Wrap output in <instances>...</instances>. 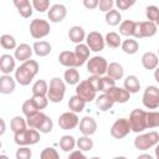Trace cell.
Masks as SVG:
<instances>
[{"mask_svg": "<svg viewBox=\"0 0 159 159\" xmlns=\"http://www.w3.org/2000/svg\"><path fill=\"white\" fill-rule=\"evenodd\" d=\"M12 2H14V5L16 6V9H20V7L25 6L26 4H29L30 0H12Z\"/></svg>", "mask_w": 159, "mask_h": 159, "instance_id": "9f6ffc18", "label": "cell"}, {"mask_svg": "<svg viewBox=\"0 0 159 159\" xmlns=\"http://www.w3.org/2000/svg\"><path fill=\"white\" fill-rule=\"evenodd\" d=\"M31 157L32 153L27 145H20V148L16 150V159H30Z\"/></svg>", "mask_w": 159, "mask_h": 159, "instance_id": "c3c4849f", "label": "cell"}, {"mask_svg": "<svg viewBox=\"0 0 159 159\" xmlns=\"http://www.w3.org/2000/svg\"><path fill=\"white\" fill-rule=\"evenodd\" d=\"M15 57L11 55L4 53L0 56V71L4 75H10L15 70Z\"/></svg>", "mask_w": 159, "mask_h": 159, "instance_id": "ac0fdd59", "label": "cell"}, {"mask_svg": "<svg viewBox=\"0 0 159 159\" xmlns=\"http://www.w3.org/2000/svg\"><path fill=\"white\" fill-rule=\"evenodd\" d=\"M52 128H53V122H52V119L48 117V116H46L45 117V119H43V122L41 123V125L39 127V132L40 133H50L51 130H52Z\"/></svg>", "mask_w": 159, "mask_h": 159, "instance_id": "7dc6e473", "label": "cell"}, {"mask_svg": "<svg viewBox=\"0 0 159 159\" xmlns=\"http://www.w3.org/2000/svg\"><path fill=\"white\" fill-rule=\"evenodd\" d=\"M134 25H135V21L133 20H124L120 22L119 25V34L123 35V36H133V32H134Z\"/></svg>", "mask_w": 159, "mask_h": 159, "instance_id": "836d02e7", "label": "cell"}, {"mask_svg": "<svg viewBox=\"0 0 159 159\" xmlns=\"http://www.w3.org/2000/svg\"><path fill=\"white\" fill-rule=\"evenodd\" d=\"M158 56H159V48H158Z\"/></svg>", "mask_w": 159, "mask_h": 159, "instance_id": "be15d7a7", "label": "cell"}, {"mask_svg": "<svg viewBox=\"0 0 159 159\" xmlns=\"http://www.w3.org/2000/svg\"><path fill=\"white\" fill-rule=\"evenodd\" d=\"M89 47L87 46V43H77L76 48H75V55L77 57V66H82L86 61H88L89 58Z\"/></svg>", "mask_w": 159, "mask_h": 159, "instance_id": "d6986e66", "label": "cell"}, {"mask_svg": "<svg viewBox=\"0 0 159 159\" xmlns=\"http://www.w3.org/2000/svg\"><path fill=\"white\" fill-rule=\"evenodd\" d=\"M155 24H157V26H159V16H158V19H157V21H155Z\"/></svg>", "mask_w": 159, "mask_h": 159, "instance_id": "6125c7cd", "label": "cell"}, {"mask_svg": "<svg viewBox=\"0 0 159 159\" xmlns=\"http://www.w3.org/2000/svg\"><path fill=\"white\" fill-rule=\"evenodd\" d=\"M76 94H78L86 102H92L93 99H96L97 91L92 87L88 80H84V81L78 82V84H76Z\"/></svg>", "mask_w": 159, "mask_h": 159, "instance_id": "8fae6325", "label": "cell"}, {"mask_svg": "<svg viewBox=\"0 0 159 159\" xmlns=\"http://www.w3.org/2000/svg\"><path fill=\"white\" fill-rule=\"evenodd\" d=\"M142 101L148 109H157L159 107V88L157 86H148L144 89Z\"/></svg>", "mask_w": 159, "mask_h": 159, "instance_id": "9c48e42d", "label": "cell"}, {"mask_svg": "<svg viewBox=\"0 0 159 159\" xmlns=\"http://www.w3.org/2000/svg\"><path fill=\"white\" fill-rule=\"evenodd\" d=\"M104 93H107L114 101V103H125L130 97V93L124 87L122 88V87H117V86L108 88Z\"/></svg>", "mask_w": 159, "mask_h": 159, "instance_id": "5bb4252c", "label": "cell"}, {"mask_svg": "<svg viewBox=\"0 0 159 159\" xmlns=\"http://www.w3.org/2000/svg\"><path fill=\"white\" fill-rule=\"evenodd\" d=\"M107 68H108V62L102 56H93L87 61V71L92 75L102 76L107 73Z\"/></svg>", "mask_w": 159, "mask_h": 159, "instance_id": "ba28073f", "label": "cell"}, {"mask_svg": "<svg viewBox=\"0 0 159 159\" xmlns=\"http://www.w3.org/2000/svg\"><path fill=\"white\" fill-rule=\"evenodd\" d=\"M32 101L35 102V104L37 106V108L41 111V109H45L48 104V97L46 96H42V94H32Z\"/></svg>", "mask_w": 159, "mask_h": 159, "instance_id": "7bdbcfd3", "label": "cell"}, {"mask_svg": "<svg viewBox=\"0 0 159 159\" xmlns=\"http://www.w3.org/2000/svg\"><path fill=\"white\" fill-rule=\"evenodd\" d=\"M107 76L112 77L116 81L123 78V76H124L123 66L120 63H118V62H111L108 65V68H107Z\"/></svg>", "mask_w": 159, "mask_h": 159, "instance_id": "4316f807", "label": "cell"}, {"mask_svg": "<svg viewBox=\"0 0 159 159\" xmlns=\"http://www.w3.org/2000/svg\"><path fill=\"white\" fill-rule=\"evenodd\" d=\"M34 6H32V4H26L25 6H22V7H20V9H17V11H19V14L22 16V17H25V19H27V17H30L31 15H32V12H34Z\"/></svg>", "mask_w": 159, "mask_h": 159, "instance_id": "681fc988", "label": "cell"}, {"mask_svg": "<svg viewBox=\"0 0 159 159\" xmlns=\"http://www.w3.org/2000/svg\"><path fill=\"white\" fill-rule=\"evenodd\" d=\"M159 127V112L152 111L147 112V128H157Z\"/></svg>", "mask_w": 159, "mask_h": 159, "instance_id": "60d3db41", "label": "cell"}, {"mask_svg": "<svg viewBox=\"0 0 159 159\" xmlns=\"http://www.w3.org/2000/svg\"><path fill=\"white\" fill-rule=\"evenodd\" d=\"M106 22L111 26H117L122 22V15L118 10H109L106 12Z\"/></svg>", "mask_w": 159, "mask_h": 159, "instance_id": "d6a6232c", "label": "cell"}, {"mask_svg": "<svg viewBox=\"0 0 159 159\" xmlns=\"http://www.w3.org/2000/svg\"><path fill=\"white\" fill-rule=\"evenodd\" d=\"M48 92V86L45 80H37L32 84V94H42L46 96Z\"/></svg>", "mask_w": 159, "mask_h": 159, "instance_id": "f35d334b", "label": "cell"}, {"mask_svg": "<svg viewBox=\"0 0 159 159\" xmlns=\"http://www.w3.org/2000/svg\"><path fill=\"white\" fill-rule=\"evenodd\" d=\"M154 78H155V81L159 83V66L154 70Z\"/></svg>", "mask_w": 159, "mask_h": 159, "instance_id": "6f0895ef", "label": "cell"}, {"mask_svg": "<svg viewBox=\"0 0 159 159\" xmlns=\"http://www.w3.org/2000/svg\"><path fill=\"white\" fill-rule=\"evenodd\" d=\"M58 62L65 67H78L75 51H62L58 55Z\"/></svg>", "mask_w": 159, "mask_h": 159, "instance_id": "7402d4cb", "label": "cell"}, {"mask_svg": "<svg viewBox=\"0 0 159 159\" xmlns=\"http://www.w3.org/2000/svg\"><path fill=\"white\" fill-rule=\"evenodd\" d=\"M65 93H66L65 82L58 77H53L50 81V87H48V92H47V97H48L50 102H52V103L62 102Z\"/></svg>", "mask_w": 159, "mask_h": 159, "instance_id": "7a4b0ae2", "label": "cell"}, {"mask_svg": "<svg viewBox=\"0 0 159 159\" xmlns=\"http://www.w3.org/2000/svg\"><path fill=\"white\" fill-rule=\"evenodd\" d=\"M114 104V101L107 94V93H102L99 94L98 97H96V106L99 111L102 112H106V111H109Z\"/></svg>", "mask_w": 159, "mask_h": 159, "instance_id": "603a6c76", "label": "cell"}, {"mask_svg": "<svg viewBox=\"0 0 159 159\" xmlns=\"http://www.w3.org/2000/svg\"><path fill=\"white\" fill-rule=\"evenodd\" d=\"M40 158L41 159H58L60 155H58V152L55 149V148H45L41 154H40Z\"/></svg>", "mask_w": 159, "mask_h": 159, "instance_id": "ee69618b", "label": "cell"}, {"mask_svg": "<svg viewBox=\"0 0 159 159\" xmlns=\"http://www.w3.org/2000/svg\"><path fill=\"white\" fill-rule=\"evenodd\" d=\"M76 147V139L72 137V135H62L61 139H60V148L68 153V152H72Z\"/></svg>", "mask_w": 159, "mask_h": 159, "instance_id": "1f68e13d", "label": "cell"}, {"mask_svg": "<svg viewBox=\"0 0 159 159\" xmlns=\"http://www.w3.org/2000/svg\"><path fill=\"white\" fill-rule=\"evenodd\" d=\"M120 47L127 55H134L139 50V43L137 42V40H133V39L129 37V39H127L122 42Z\"/></svg>", "mask_w": 159, "mask_h": 159, "instance_id": "4dcf8cb0", "label": "cell"}, {"mask_svg": "<svg viewBox=\"0 0 159 159\" xmlns=\"http://www.w3.org/2000/svg\"><path fill=\"white\" fill-rule=\"evenodd\" d=\"M70 159H73V158H81V159H86V155L83 154V152L81 149L78 150H72L70 152V155H68Z\"/></svg>", "mask_w": 159, "mask_h": 159, "instance_id": "11a10c76", "label": "cell"}, {"mask_svg": "<svg viewBox=\"0 0 159 159\" xmlns=\"http://www.w3.org/2000/svg\"><path fill=\"white\" fill-rule=\"evenodd\" d=\"M142 158H147V159H152V155H149V154H140V155L138 157V159H142Z\"/></svg>", "mask_w": 159, "mask_h": 159, "instance_id": "91938a15", "label": "cell"}, {"mask_svg": "<svg viewBox=\"0 0 159 159\" xmlns=\"http://www.w3.org/2000/svg\"><path fill=\"white\" fill-rule=\"evenodd\" d=\"M155 157L159 159V143L155 145Z\"/></svg>", "mask_w": 159, "mask_h": 159, "instance_id": "94428289", "label": "cell"}, {"mask_svg": "<svg viewBox=\"0 0 159 159\" xmlns=\"http://www.w3.org/2000/svg\"><path fill=\"white\" fill-rule=\"evenodd\" d=\"M32 6L39 12H45L50 9V0H32Z\"/></svg>", "mask_w": 159, "mask_h": 159, "instance_id": "bcb514c9", "label": "cell"}, {"mask_svg": "<svg viewBox=\"0 0 159 159\" xmlns=\"http://www.w3.org/2000/svg\"><path fill=\"white\" fill-rule=\"evenodd\" d=\"M80 124V118L77 116V113L70 111V112H65L58 117V125L61 129L63 130H70L76 128Z\"/></svg>", "mask_w": 159, "mask_h": 159, "instance_id": "4fadbf2b", "label": "cell"}, {"mask_svg": "<svg viewBox=\"0 0 159 159\" xmlns=\"http://www.w3.org/2000/svg\"><path fill=\"white\" fill-rule=\"evenodd\" d=\"M0 45L2 48L5 50H15L17 46H16V40L14 36L9 35V34H4L1 35L0 37Z\"/></svg>", "mask_w": 159, "mask_h": 159, "instance_id": "8d00e7d4", "label": "cell"}, {"mask_svg": "<svg viewBox=\"0 0 159 159\" xmlns=\"http://www.w3.org/2000/svg\"><path fill=\"white\" fill-rule=\"evenodd\" d=\"M104 40H106V45H107L108 47H112V48H117V47H119V46L122 45V39H120V36H119L117 32H114V31L108 32V34L106 35Z\"/></svg>", "mask_w": 159, "mask_h": 159, "instance_id": "e575fe53", "label": "cell"}, {"mask_svg": "<svg viewBox=\"0 0 159 159\" xmlns=\"http://www.w3.org/2000/svg\"><path fill=\"white\" fill-rule=\"evenodd\" d=\"M159 143V134L157 132H149L139 134L134 139V147L139 150H148L152 147H155Z\"/></svg>", "mask_w": 159, "mask_h": 159, "instance_id": "5b68a950", "label": "cell"}, {"mask_svg": "<svg viewBox=\"0 0 159 159\" xmlns=\"http://www.w3.org/2000/svg\"><path fill=\"white\" fill-rule=\"evenodd\" d=\"M39 111H40V109L37 108V106L35 104V102L32 101V98L25 101L24 104H22V113H24L26 117H29V116H31V114H34V113H36V112H39Z\"/></svg>", "mask_w": 159, "mask_h": 159, "instance_id": "ab89813d", "label": "cell"}, {"mask_svg": "<svg viewBox=\"0 0 159 159\" xmlns=\"http://www.w3.org/2000/svg\"><path fill=\"white\" fill-rule=\"evenodd\" d=\"M50 22L43 19H35L30 22V35L36 40L46 37L50 34Z\"/></svg>", "mask_w": 159, "mask_h": 159, "instance_id": "52a82bcc", "label": "cell"}, {"mask_svg": "<svg viewBox=\"0 0 159 159\" xmlns=\"http://www.w3.org/2000/svg\"><path fill=\"white\" fill-rule=\"evenodd\" d=\"M142 65L145 70H155L159 65V56L154 52H145L142 56Z\"/></svg>", "mask_w": 159, "mask_h": 159, "instance_id": "44dd1931", "label": "cell"}, {"mask_svg": "<svg viewBox=\"0 0 159 159\" xmlns=\"http://www.w3.org/2000/svg\"><path fill=\"white\" fill-rule=\"evenodd\" d=\"M86 36H87V35H86L83 27H81V26H78V25L72 26V27L70 29V31H68V39H70L72 42H75V43H81V42L86 39Z\"/></svg>", "mask_w": 159, "mask_h": 159, "instance_id": "cb8c5ba5", "label": "cell"}, {"mask_svg": "<svg viewBox=\"0 0 159 159\" xmlns=\"http://www.w3.org/2000/svg\"><path fill=\"white\" fill-rule=\"evenodd\" d=\"M123 86H124V88H125L130 94H132V93H137V92H139V89H140V82H139L138 77L134 76V75L127 76L125 80H124Z\"/></svg>", "mask_w": 159, "mask_h": 159, "instance_id": "484cf974", "label": "cell"}, {"mask_svg": "<svg viewBox=\"0 0 159 159\" xmlns=\"http://www.w3.org/2000/svg\"><path fill=\"white\" fill-rule=\"evenodd\" d=\"M82 2H83V6H84L86 9L93 10V9H96V7L98 6L99 0H82Z\"/></svg>", "mask_w": 159, "mask_h": 159, "instance_id": "db71d44e", "label": "cell"}, {"mask_svg": "<svg viewBox=\"0 0 159 159\" xmlns=\"http://www.w3.org/2000/svg\"><path fill=\"white\" fill-rule=\"evenodd\" d=\"M86 43L89 47L91 51L93 52H99L104 48L106 46V40L102 36L101 32L98 31H91L87 36H86Z\"/></svg>", "mask_w": 159, "mask_h": 159, "instance_id": "7c38bea8", "label": "cell"}, {"mask_svg": "<svg viewBox=\"0 0 159 159\" xmlns=\"http://www.w3.org/2000/svg\"><path fill=\"white\" fill-rule=\"evenodd\" d=\"M45 117H46V114H43L41 111H39V112H36V113H34V114H31V116L26 117V122H27L29 128L39 129V127H40V125H41V123L43 122Z\"/></svg>", "mask_w": 159, "mask_h": 159, "instance_id": "f546056e", "label": "cell"}, {"mask_svg": "<svg viewBox=\"0 0 159 159\" xmlns=\"http://www.w3.org/2000/svg\"><path fill=\"white\" fill-rule=\"evenodd\" d=\"M145 16H147V19L149 21H154L155 22L157 19H158V16H159V9L155 5L147 6V9H145Z\"/></svg>", "mask_w": 159, "mask_h": 159, "instance_id": "f6af8a7d", "label": "cell"}, {"mask_svg": "<svg viewBox=\"0 0 159 159\" xmlns=\"http://www.w3.org/2000/svg\"><path fill=\"white\" fill-rule=\"evenodd\" d=\"M14 134V142L17 145H34L40 140V132L35 128H26Z\"/></svg>", "mask_w": 159, "mask_h": 159, "instance_id": "3957f363", "label": "cell"}, {"mask_svg": "<svg viewBox=\"0 0 159 159\" xmlns=\"http://www.w3.org/2000/svg\"><path fill=\"white\" fill-rule=\"evenodd\" d=\"M63 80L70 86L78 84V82H80V72H78L77 67H67V70L63 73Z\"/></svg>", "mask_w": 159, "mask_h": 159, "instance_id": "d4e9b609", "label": "cell"}, {"mask_svg": "<svg viewBox=\"0 0 159 159\" xmlns=\"http://www.w3.org/2000/svg\"><path fill=\"white\" fill-rule=\"evenodd\" d=\"M15 78H12L10 75H2L0 77V93L10 94L15 91Z\"/></svg>", "mask_w": 159, "mask_h": 159, "instance_id": "ffe728a7", "label": "cell"}, {"mask_svg": "<svg viewBox=\"0 0 159 159\" xmlns=\"http://www.w3.org/2000/svg\"><path fill=\"white\" fill-rule=\"evenodd\" d=\"M157 24L154 21H142V22H135L134 25V32L133 37L135 39H143V37H152L157 34Z\"/></svg>", "mask_w": 159, "mask_h": 159, "instance_id": "8992f818", "label": "cell"}, {"mask_svg": "<svg viewBox=\"0 0 159 159\" xmlns=\"http://www.w3.org/2000/svg\"><path fill=\"white\" fill-rule=\"evenodd\" d=\"M32 52H34V48H32L30 45H27V43H20V45L15 48L14 56H15L16 60H19V61H21V62H25V61H27V60L31 58Z\"/></svg>", "mask_w": 159, "mask_h": 159, "instance_id": "e0dca14e", "label": "cell"}, {"mask_svg": "<svg viewBox=\"0 0 159 159\" xmlns=\"http://www.w3.org/2000/svg\"><path fill=\"white\" fill-rule=\"evenodd\" d=\"M130 124L127 118L117 119L111 127V135L116 139H122L130 133Z\"/></svg>", "mask_w": 159, "mask_h": 159, "instance_id": "30bf717a", "label": "cell"}, {"mask_svg": "<svg viewBox=\"0 0 159 159\" xmlns=\"http://www.w3.org/2000/svg\"><path fill=\"white\" fill-rule=\"evenodd\" d=\"M26 127H27V122H26L22 117H20V116H15V117L10 120V128H11V130H12L14 133L21 132V130L26 129Z\"/></svg>", "mask_w": 159, "mask_h": 159, "instance_id": "d590c367", "label": "cell"}, {"mask_svg": "<svg viewBox=\"0 0 159 159\" xmlns=\"http://www.w3.org/2000/svg\"><path fill=\"white\" fill-rule=\"evenodd\" d=\"M39 63L35 60H27L25 62H22L21 66H19L15 70V80L17 83H20L21 86H29L31 83V81L34 80V77L37 75L39 72Z\"/></svg>", "mask_w": 159, "mask_h": 159, "instance_id": "6da1fadb", "label": "cell"}, {"mask_svg": "<svg viewBox=\"0 0 159 159\" xmlns=\"http://www.w3.org/2000/svg\"><path fill=\"white\" fill-rule=\"evenodd\" d=\"M76 145L82 152H88L93 148V140L89 138V135H83L76 140Z\"/></svg>", "mask_w": 159, "mask_h": 159, "instance_id": "74e56055", "label": "cell"}, {"mask_svg": "<svg viewBox=\"0 0 159 159\" xmlns=\"http://www.w3.org/2000/svg\"><path fill=\"white\" fill-rule=\"evenodd\" d=\"M0 122H1V130H0V134L2 135V134L5 133V120L1 118V119H0Z\"/></svg>", "mask_w": 159, "mask_h": 159, "instance_id": "680465c9", "label": "cell"}, {"mask_svg": "<svg viewBox=\"0 0 159 159\" xmlns=\"http://www.w3.org/2000/svg\"><path fill=\"white\" fill-rule=\"evenodd\" d=\"M137 0H116L114 4L118 7V10H127L129 7H132L135 4Z\"/></svg>", "mask_w": 159, "mask_h": 159, "instance_id": "f907efd6", "label": "cell"}, {"mask_svg": "<svg viewBox=\"0 0 159 159\" xmlns=\"http://www.w3.org/2000/svg\"><path fill=\"white\" fill-rule=\"evenodd\" d=\"M97 130V122L94 118L86 116L80 120V132L83 135H92Z\"/></svg>", "mask_w": 159, "mask_h": 159, "instance_id": "2e32d148", "label": "cell"}, {"mask_svg": "<svg viewBox=\"0 0 159 159\" xmlns=\"http://www.w3.org/2000/svg\"><path fill=\"white\" fill-rule=\"evenodd\" d=\"M114 6V1L113 0H99V4H98V7L101 11L103 12H107L109 10H112Z\"/></svg>", "mask_w": 159, "mask_h": 159, "instance_id": "816d5d0a", "label": "cell"}, {"mask_svg": "<svg viewBox=\"0 0 159 159\" xmlns=\"http://www.w3.org/2000/svg\"><path fill=\"white\" fill-rule=\"evenodd\" d=\"M129 124L130 129L135 133H142L147 129V112L143 109H133L129 114Z\"/></svg>", "mask_w": 159, "mask_h": 159, "instance_id": "277c9868", "label": "cell"}, {"mask_svg": "<svg viewBox=\"0 0 159 159\" xmlns=\"http://www.w3.org/2000/svg\"><path fill=\"white\" fill-rule=\"evenodd\" d=\"M66 15H67V9L62 4H55L47 11V17L51 22H61L65 20Z\"/></svg>", "mask_w": 159, "mask_h": 159, "instance_id": "9a60e30c", "label": "cell"}, {"mask_svg": "<svg viewBox=\"0 0 159 159\" xmlns=\"http://www.w3.org/2000/svg\"><path fill=\"white\" fill-rule=\"evenodd\" d=\"M34 52L39 56V57H45L47 55H50L51 52V45L47 41H36L32 45Z\"/></svg>", "mask_w": 159, "mask_h": 159, "instance_id": "f1b7e54d", "label": "cell"}, {"mask_svg": "<svg viewBox=\"0 0 159 159\" xmlns=\"http://www.w3.org/2000/svg\"><path fill=\"white\" fill-rule=\"evenodd\" d=\"M87 80L97 92H103V77L97 76V75H92Z\"/></svg>", "mask_w": 159, "mask_h": 159, "instance_id": "b9f144b4", "label": "cell"}, {"mask_svg": "<svg viewBox=\"0 0 159 159\" xmlns=\"http://www.w3.org/2000/svg\"><path fill=\"white\" fill-rule=\"evenodd\" d=\"M86 103L87 102L83 98H81L78 94H75L68 99V108H70V111H72L75 113H81L84 109Z\"/></svg>", "mask_w": 159, "mask_h": 159, "instance_id": "83f0119b", "label": "cell"}, {"mask_svg": "<svg viewBox=\"0 0 159 159\" xmlns=\"http://www.w3.org/2000/svg\"><path fill=\"white\" fill-rule=\"evenodd\" d=\"M113 86H116V80H113L109 76L103 77V92H106L108 88H111Z\"/></svg>", "mask_w": 159, "mask_h": 159, "instance_id": "f5cc1de1", "label": "cell"}]
</instances>
